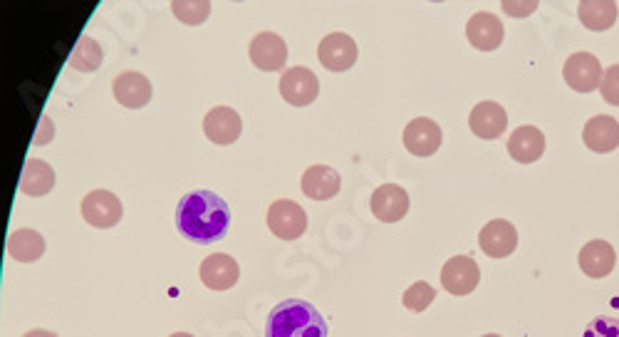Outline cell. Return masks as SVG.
Segmentation results:
<instances>
[{
	"mask_svg": "<svg viewBox=\"0 0 619 337\" xmlns=\"http://www.w3.org/2000/svg\"><path fill=\"white\" fill-rule=\"evenodd\" d=\"M231 226L228 204L213 191H191L176 206V228L194 243L221 241Z\"/></svg>",
	"mask_w": 619,
	"mask_h": 337,
	"instance_id": "obj_1",
	"label": "cell"
},
{
	"mask_svg": "<svg viewBox=\"0 0 619 337\" xmlns=\"http://www.w3.org/2000/svg\"><path fill=\"white\" fill-rule=\"evenodd\" d=\"M265 337H327V323L308 300H283L268 315Z\"/></svg>",
	"mask_w": 619,
	"mask_h": 337,
	"instance_id": "obj_2",
	"label": "cell"
},
{
	"mask_svg": "<svg viewBox=\"0 0 619 337\" xmlns=\"http://www.w3.org/2000/svg\"><path fill=\"white\" fill-rule=\"evenodd\" d=\"M268 228L280 241H295L308 231V214L303 206L290 199L273 201L268 209Z\"/></svg>",
	"mask_w": 619,
	"mask_h": 337,
	"instance_id": "obj_3",
	"label": "cell"
},
{
	"mask_svg": "<svg viewBox=\"0 0 619 337\" xmlns=\"http://www.w3.org/2000/svg\"><path fill=\"white\" fill-rule=\"evenodd\" d=\"M280 95L288 105L293 107H308L320 95V80L310 67H290L280 77Z\"/></svg>",
	"mask_w": 619,
	"mask_h": 337,
	"instance_id": "obj_4",
	"label": "cell"
},
{
	"mask_svg": "<svg viewBox=\"0 0 619 337\" xmlns=\"http://www.w3.org/2000/svg\"><path fill=\"white\" fill-rule=\"evenodd\" d=\"M605 70H602V62L597 60L592 53H575L568 57L563 67V77L565 82L580 95H587V92L600 90V82Z\"/></svg>",
	"mask_w": 619,
	"mask_h": 337,
	"instance_id": "obj_5",
	"label": "cell"
},
{
	"mask_svg": "<svg viewBox=\"0 0 619 337\" xmlns=\"http://www.w3.org/2000/svg\"><path fill=\"white\" fill-rule=\"evenodd\" d=\"M82 219L95 228H114L122 221V201L107 189H95L82 199Z\"/></svg>",
	"mask_w": 619,
	"mask_h": 337,
	"instance_id": "obj_6",
	"label": "cell"
},
{
	"mask_svg": "<svg viewBox=\"0 0 619 337\" xmlns=\"http://www.w3.org/2000/svg\"><path fill=\"white\" fill-rule=\"evenodd\" d=\"M478 283H481V268L471 256H454L441 268V285L446 293L456 295V298L473 293Z\"/></svg>",
	"mask_w": 619,
	"mask_h": 337,
	"instance_id": "obj_7",
	"label": "cell"
},
{
	"mask_svg": "<svg viewBox=\"0 0 619 337\" xmlns=\"http://www.w3.org/2000/svg\"><path fill=\"white\" fill-rule=\"evenodd\" d=\"M374 219L382 224H397L409 214V194L399 184H382L374 189L372 201H369Z\"/></svg>",
	"mask_w": 619,
	"mask_h": 337,
	"instance_id": "obj_8",
	"label": "cell"
},
{
	"mask_svg": "<svg viewBox=\"0 0 619 337\" xmlns=\"http://www.w3.org/2000/svg\"><path fill=\"white\" fill-rule=\"evenodd\" d=\"M317 57L330 72H347L357 62V43L347 33H330L317 45Z\"/></svg>",
	"mask_w": 619,
	"mask_h": 337,
	"instance_id": "obj_9",
	"label": "cell"
},
{
	"mask_svg": "<svg viewBox=\"0 0 619 337\" xmlns=\"http://www.w3.org/2000/svg\"><path fill=\"white\" fill-rule=\"evenodd\" d=\"M444 134L441 127L429 117H416L404 127V147L414 157H431L439 152Z\"/></svg>",
	"mask_w": 619,
	"mask_h": 337,
	"instance_id": "obj_10",
	"label": "cell"
},
{
	"mask_svg": "<svg viewBox=\"0 0 619 337\" xmlns=\"http://www.w3.org/2000/svg\"><path fill=\"white\" fill-rule=\"evenodd\" d=\"M466 38L481 53H491V50L501 48L503 38H506V28H503L501 18L493 13H473L466 23Z\"/></svg>",
	"mask_w": 619,
	"mask_h": 337,
	"instance_id": "obj_11",
	"label": "cell"
},
{
	"mask_svg": "<svg viewBox=\"0 0 619 337\" xmlns=\"http://www.w3.org/2000/svg\"><path fill=\"white\" fill-rule=\"evenodd\" d=\"M478 246L491 258H508L518 248V231L511 221L493 219L478 233Z\"/></svg>",
	"mask_w": 619,
	"mask_h": 337,
	"instance_id": "obj_12",
	"label": "cell"
},
{
	"mask_svg": "<svg viewBox=\"0 0 619 337\" xmlns=\"http://www.w3.org/2000/svg\"><path fill=\"white\" fill-rule=\"evenodd\" d=\"M114 100L119 102L127 110H142L152 102V82H149L147 75L142 72L127 70L122 75H117L112 85Z\"/></svg>",
	"mask_w": 619,
	"mask_h": 337,
	"instance_id": "obj_13",
	"label": "cell"
},
{
	"mask_svg": "<svg viewBox=\"0 0 619 337\" xmlns=\"http://www.w3.org/2000/svg\"><path fill=\"white\" fill-rule=\"evenodd\" d=\"M251 62L263 72H278L288 62V43L278 33H258L248 48Z\"/></svg>",
	"mask_w": 619,
	"mask_h": 337,
	"instance_id": "obj_14",
	"label": "cell"
},
{
	"mask_svg": "<svg viewBox=\"0 0 619 337\" xmlns=\"http://www.w3.org/2000/svg\"><path fill=\"white\" fill-rule=\"evenodd\" d=\"M243 132L241 114L233 107H213L204 117V134L218 147H228V144L238 142Z\"/></svg>",
	"mask_w": 619,
	"mask_h": 337,
	"instance_id": "obj_15",
	"label": "cell"
},
{
	"mask_svg": "<svg viewBox=\"0 0 619 337\" xmlns=\"http://www.w3.org/2000/svg\"><path fill=\"white\" fill-rule=\"evenodd\" d=\"M199 276L208 290L223 293V290H231L233 285L238 283L241 268H238V263L233 261L228 253H211V256L204 258V263H201Z\"/></svg>",
	"mask_w": 619,
	"mask_h": 337,
	"instance_id": "obj_16",
	"label": "cell"
},
{
	"mask_svg": "<svg viewBox=\"0 0 619 337\" xmlns=\"http://www.w3.org/2000/svg\"><path fill=\"white\" fill-rule=\"evenodd\" d=\"M582 142L595 154L615 152L619 147V122L610 114H597V117L587 119L585 129H582Z\"/></svg>",
	"mask_w": 619,
	"mask_h": 337,
	"instance_id": "obj_17",
	"label": "cell"
},
{
	"mask_svg": "<svg viewBox=\"0 0 619 337\" xmlns=\"http://www.w3.org/2000/svg\"><path fill=\"white\" fill-rule=\"evenodd\" d=\"M577 263H580V271L585 273V276L607 278L615 271L617 253L610 243L602 241V238H595V241H587L585 246L580 248Z\"/></svg>",
	"mask_w": 619,
	"mask_h": 337,
	"instance_id": "obj_18",
	"label": "cell"
},
{
	"mask_svg": "<svg viewBox=\"0 0 619 337\" xmlns=\"http://www.w3.org/2000/svg\"><path fill=\"white\" fill-rule=\"evenodd\" d=\"M468 127L478 139H498L508 129V114L498 102H478L468 114Z\"/></svg>",
	"mask_w": 619,
	"mask_h": 337,
	"instance_id": "obj_19",
	"label": "cell"
},
{
	"mask_svg": "<svg viewBox=\"0 0 619 337\" xmlns=\"http://www.w3.org/2000/svg\"><path fill=\"white\" fill-rule=\"evenodd\" d=\"M340 186V174L332 167H327V164H315V167L305 169L303 181H300V189L312 201L332 199V196L340 194Z\"/></svg>",
	"mask_w": 619,
	"mask_h": 337,
	"instance_id": "obj_20",
	"label": "cell"
},
{
	"mask_svg": "<svg viewBox=\"0 0 619 337\" xmlns=\"http://www.w3.org/2000/svg\"><path fill=\"white\" fill-rule=\"evenodd\" d=\"M545 152V134L538 127H518L516 132L508 137V154L513 157V162L518 164H533L543 157Z\"/></svg>",
	"mask_w": 619,
	"mask_h": 337,
	"instance_id": "obj_21",
	"label": "cell"
},
{
	"mask_svg": "<svg viewBox=\"0 0 619 337\" xmlns=\"http://www.w3.org/2000/svg\"><path fill=\"white\" fill-rule=\"evenodd\" d=\"M8 253L18 263H35L45 253V236L35 228H18L10 233Z\"/></svg>",
	"mask_w": 619,
	"mask_h": 337,
	"instance_id": "obj_22",
	"label": "cell"
},
{
	"mask_svg": "<svg viewBox=\"0 0 619 337\" xmlns=\"http://www.w3.org/2000/svg\"><path fill=\"white\" fill-rule=\"evenodd\" d=\"M577 15H580V23L585 25L587 30L592 33H605L610 30L612 25L617 23L619 15V5L612 3V0H585L577 8Z\"/></svg>",
	"mask_w": 619,
	"mask_h": 337,
	"instance_id": "obj_23",
	"label": "cell"
},
{
	"mask_svg": "<svg viewBox=\"0 0 619 337\" xmlns=\"http://www.w3.org/2000/svg\"><path fill=\"white\" fill-rule=\"evenodd\" d=\"M55 186V169L43 159H30L25 162L23 176H20V191L28 196H45Z\"/></svg>",
	"mask_w": 619,
	"mask_h": 337,
	"instance_id": "obj_24",
	"label": "cell"
},
{
	"mask_svg": "<svg viewBox=\"0 0 619 337\" xmlns=\"http://www.w3.org/2000/svg\"><path fill=\"white\" fill-rule=\"evenodd\" d=\"M70 65L80 72H95L102 65V48L97 40L80 38L70 53Z\"/></svg>",
	"mask_w": 619,
	"mask_h": 337,
	"instance_id": "obj_25",
	"label": "cell"
},
{
	"mask_svg": "<svg viewBox=\"0 0 619 337\" xmlns=\"http://www.w3.org/2000/svg\"><path fill=\"white\" fill-rule=\"evenodd\" d=\"M171 13L184 25H201L211 15V3H206V0H176V3H171Z\"/></svg>",
	"mask_w": 619,
	"mask_h": 337,
	"instance_id": "obj_26",
	"label": "cell"
},
{
	"mask_svg": "<svg viewBox=\"0 0 619 337\" xmlns=\"http://www.w3.org/2000/svg\"><path fill=\"white\" fill-rule=\"evenodd\" d=\"M434 300H436V290L431 288L429 283H424V281L409 285V288L404 290V295H402L404 308L412 310V313H424V310L429 308V305L434 303Z\"/></svg>",
	"mask_w": 619,
	"mask_h": 337,
	"instance_id": "obj_27",
	"label": "cell"
},
{
	"mask_svg": "<svg viewBox=\"0 0 619 337\" xmlns=\"http://www.w3.org/2000/svg\"><path fill=\"white\" fill-rule=\"evenodd\" d=\"M600 92H602V97H605L607 105L619 107V65L607 67L600 82Z\"/></svg>",
	"mask_w": 619,
	"mask_h": 337,
	"instance_id": "obj_28",
	"label": "cell"
},
{
	"mask_svg": "<svg viewBox=\"0 0 619 337\" xmlns=\"http://www.w3.org/2000/svg\"><path fill=\"white\" fill-rule=\"evenodd\" d=\"M585 337H619V320L600 315L585 328Z\"/></svg>",
	"mask_w": 619,
	"mask_h": 337,
	"instance_id": "obj_29",
	"label": "cell"
},
{
	"mask_svg": "<svg viewBox=\"0 0 619 337\" xmlns=\"http://www.w3.org/2000/svg\"><path fill=\"white\" fill-rule=\"evenodd\" d=\"M538 8V5L533 3V0H528V3L516 5V3H503V10H506L508 15H513V18H518V15H530L533 10Z\"/></svg>",
	"mask_w": 619,
	"mask_h": 337,
	"instance_id": "obj_30",
	"label": "cell"
},
{
	"mask_svg": "<svg viewBox=\"0 0 619 337\" xmlns=\"http://www.w3.org/2000/svg\"><path fill=\"white\" fill-rule=\"evenodd\" d=\"M52 132H55V129H52L50 119L48 117L40 119V129H38V134H35V144H38V147L48 144L50 139H52Z\"/></svg>",
	"mask_w": 619,
	"mask_h": 337,
	"instance_id": "obj_31",
	"label": "cell"
},
{
	"mask_svg": "<svg viewBox=\"0 0 619 337\" xmlns=\"http://www.w3.org/2000/svg\"><path fill=\"white\" fill-rule=\"evenodd\" d=\"M23 337H57V335L50 333V330H30V333H25Z\"/></svg>",
	"mask_w": 619,
	"mask_h": 337,
	"instance_id": "obj_32",
	"label": "cell"
},
{
	"mask_svg": "<svg viewBox=\"0 0 619 337\" xmlns=\"http://www.w3.org/2000/svg\"><path fill=\"white\" fill-rule=\"evenodd\" d=\"M169 337H194L191 333H174V335H169Z\"/></svg>",
	"mask_w": 619,
	"mask_h": 337,
	"instance_id": "obj_33",
	"label": "cell"
},
{
	"mask_svg": "<svg viewBox=\"0 0 619 337\" xmlns=\"http://www.w3.org/2000/svg\"><path fill=\"white\" fill-rule=\"evenodd\" d=\"M481 337H501V335H481Z\"/></svg>",
	"mask_w": 619,
	"mask_h": 337,
	"instance_id": "obj_34",
	"label": "cell"
}]
</instances>
